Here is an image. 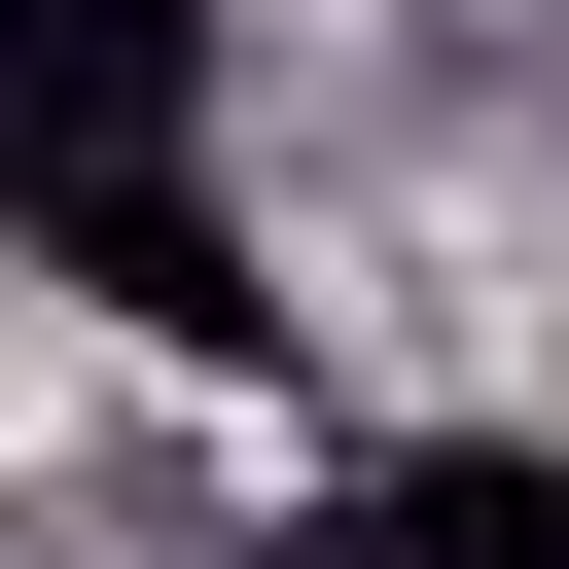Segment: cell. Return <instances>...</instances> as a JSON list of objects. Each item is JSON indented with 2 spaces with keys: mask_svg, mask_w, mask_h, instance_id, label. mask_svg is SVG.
<instances>
[{
  "mask_svg": "<svg viewBox=\"0 0 569 569\" xmlns=\"http://www.w3.org/2000/svg\"><path fill=\"white\" fill-rule=\"evenodd\" d=\"M213 142V0H0V213L36 178H178Z\"/></svg>",
  "mask_w": 569,
  "mask_h": 569,
  "instance_id": "6da1fadb",
  "label": "cell"
},
{
  "mask_svg": "<svg viewBox=\"0 0 569 569\" xmlns=\"http://www.w3.org/2000/svg\"><path fill=\"white\" fill-rule=\"evenodd\" d=\"M356 569H569V462H391Z\"/></svg>",
  "mask_w": 569,
  "mask_h": 569,
  "instance_id": "7a4b0ae2",
  "label": "cell"
}]
</instances>
